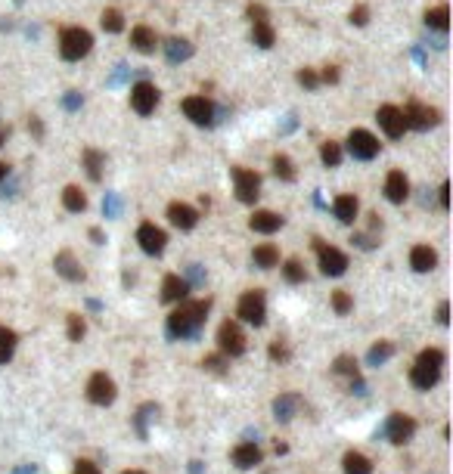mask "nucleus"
<instances>
[{"mask_svg": "<svg viewBox=\"0 0 453 474\" xmlns=\"http://www.w3.org/2000/svg\"><path fill=\"white\" fill-rule=\"evenodd\" d=\"M211 310V301H181L174 310L168 313V335L171 338H192L199 335V329L205 325Z\"/></svg>", "mask_w": 453, "mask_h": 474, "instance_id": "1", "label": "nucleus"}, {"mask_svg": "<svg viewBox=\"0 0 453 474\" xmlns=\"http://www.w3.org/2000/svg\"><path fill=\"white\" fill-rule=\"evenodd\" d=\"M441 366H444V350H438V347H425V350L416 357V366H413V372H410L413 388L431 391L438 384V378H441Z\"/></svg>", "mask_w": 453, "mask_h": 474, "instance_id": "2", "label": "nucleus"}, {"mask_svg": "<svg viewBox=\"0 0 453 474\" xmlns=\"http://www.w3.org/2000/svg\"><path fill=\"white\" fill-rule=\"evenodd\" d=\"M90 46H93V37H90L88 28L72 25V28H63V35H59V56L69 59V62L84 59L90 53Z\"/></svg>", "mask_w": 453, "mask_h": 474, "instance_id": "3", "label": "nucleus"}, {"mask_svg": "<svg viewBox=\"0 0 453 474\" xmlns=\"http://www.w3.org/2000/svg\"><path fill=\"white\" fill-rule=\"evenodd\" d=\"M236 316L249 325H264V319H267V298H264V291L261 289L245 291L236 304Z\"/></svg>", "mask_w": 453, "mask_h": 474, "instance_id": "4", "label": "nucleus"}, {"mask_svg": "<svg viewBox=\"0 0 453 474\" xmlns=\"http://www.w3.org/2000/svg\"><path fill=\"white\" fill-rule=\"evenodd\" d=\"M217 350H221L224 357H242L245 353V332L236 319L221 323V329H217Z\"/></svg>", "mask_w": 453, "mask_h": 474, "instance_id": "5", "label": "nucleus"}, {"mask_svg": "<svg viewBox=\"0 0 453 474\" xmlns=\"http://www.w3.org/2000/svg\"><path fill=\"white\" fill-rule=\"evenodd\" d=\"M401 115H404V124L413 130H429L441 121V112L425 103H407V109H401Z\"/></svg>", "mask_w": 453, "mask_h": 474, "instance_id": "6", "label": "nucleus"}, {"mask_svg": "<svg viewBox=\"0 0 453 474\" xmlns=\"http://www.w3.org/2000/svg\"><path fill=\"white\" fill-rule=\"evenodd\" d=\"M230 173H233V183H236V198L242 205H255L258 196H261V192H258L261 189V177L249 168H233Z\"/></svg>", "mask_w": 453, "mask_h": 474, "instance_id": "7", "label": "nucleus"}, {"mask_svg": "<svg viewBox=\"0 0 453 474\" xmlns=\"http://www.w3.org/2000/svg\"><path fill=\"white\" fill-rule=\"evenodd\" d=\"M317 264H320V273L323 276H342L345 270H348V255L338 248H332V245L326 242H317Z\"/></svg>", "mask_w": 453, "mask_h": 474, "instance_id": "8", "label": "nucleus"}, {"mask_svg": "<svg viewBox=\"0 0 453 474\" xmlns=\"http://www.w3.org/2000/svg\"><path fill=\"white\" fill-rule=\"evenodd\" d=\"M158 99H162V93H158L156 84L149 81H137L131 87V105H134L137 115H152L158 105Z\"/></svg>", "mask_w": 453, "mask_h": 474, "instance_id": "9", "label": "nucleus"}, {"mask_svg": "<svg viewBox=\"0 0 453 474\" xmlns=\"http://www.w3.org/2000/svg\"><path fill=\"white\" fill-rule=\"evenodd\" d=\"M115 382H112L106 372H93L90 382H88V400L93 406H109L115 400Z\"/></svg>", "mask_w": 453, "mask_h": 474, "instance_id": "10", "label": "nucleus"}, {"mask_svg": "<svg viewBox=\"0 0 453 474\" xmlns=\"http://www.w3.org/2000/svg\"><path fill=\"white\" fill-rule=\"evenodd\" d=\"M348 152L357 162H372L379 155V139L370 130H351L348 137Z\"/></svg>", "mask_w": 453, "mask_h": 474, "instance_id": "11", "label": "nucleus"}, {"mask_svg": "<svg viewBox=\"0 0 453 474\" xmlns=\"http://www.w3.org/2000/svg\"><path fill=\"white\" fill-rule=\"evenodd\" d=\"M183 115L190 118L192 124H199V128H211V124H215V105H211L205 96H186L183 99Z\"/></svg>", "mask_w": 453, "mask_h": 474, "instance_id": "12", "label": "nucleus"}, {"mask_svg": "<svg viewBox=\"0 0 453 474\" xmlns=\"http://www.w3.org/2000/svg\"><path fill=\"white\" fill-rule=\"evenodd\" d=\"M137 242H140V248H143L146 255L158 257L165 251V245H168V236H165V230L162 226H156V223H140Z\"/></svg>", "mask_w": 453, "mask_h": 474, "instance_id": "13", "label": "nucleus"}, {"mask_svg": "<svg viewBox=\"0 0 453 474\" xmlns=\"http://www.w3.org/2000/svg\"><path fill=\"white\" fill-rule=\"evenodd\" d=\"M376 121H379V128L385 130V137H391V139H401L404 130H407L404 115H401V109H397V105H379Z\"/></svg>", "mask_w": 453, "mask_h": 474, "instance_id": "14", "label": "nucleus"}, {"mask_svg": "<svg viewBox=\"0 0 453 474\" xmlns=\"http://www.w3.org/2000/svg\"><path fill=\"white\" fill-rule=\"evenodd\" d=\"M413 434H416V422H413L410 416H404V412H391L388 416V440L397 446L410 443Z\"/></svg>", "mask_w": 453, "mask_h": 474, "instance_id": "15", "label": "nucleus"}, {"mask_svg": "<svg viewBox=\"0 0 453 474\" xmlns=\"http://www.w3.org/2000/svg\"><path fill=\"white\" fill-rule=\"evenodd\" d=\"M53 266H56V273L63 279H69V282H84V266L78 264V257L72 255V251H59L56 257H53Z\"/></svg>", "mask_w": 453, "mask_h": 474, "instance_id": "16", "label": "nucleus"}, {"mask_svg": "<svg viewBox=\"0 0 453 474\" xmlns=\"http://www.w3.org/2000/svg\"><path fill=\"white\" fill-rule=\"evenodd\" d=\"M186 295H190V282L181 279L177 273H168V276L162 279V301L181 304V301H186Z\"/></svg>", "mask_w": 453, "mask_h": 474, "instance_id": "17", "label": "nucleus"}, {"mask_svg": "<svg viewBox=\"0 0 453 474\" xmlns=\"http://www.w3.org/2000/svg\"><path fill=\"white\" fill-rule=\"evenodd\" d=\"M407 196H410V180L404 177V171H391L388 177H385V198L401 205V202H407Z\"/></svg>", "mask_w": 453, "mask_h": 474, "instance_id": "18", "label": "nucleus"}, {"mask_svg": "<svg viewBox=\"0 0 453 474\" xmlns=\"http://www.w3.org/2000/svg\"><path fill=\"white\" fill-rule=\"evenodd\" d=\"M168 220L177 226V230H192L199 223V211L190 208L186 202H171L168 205Z\"/></svg>", "mask_w": 453, "mask_h": 474, "instance_id": "19", "label": "nucleus"}, {"mask_svg": "<svg viewBox=\"0 0 453 474\" xmlns=\"http://www.w3.org/2000/svg\"><path fill=\"white\" fill-rule=\"evenodd\" d=\"M131 46H134L137 53H143V56H149V53H156V46H158L156 31H152L149 25H137V28L131 31Z\"/></svg>", "mask_w": 453, "mask_h": 474, "instance_id": "20", "label": "nucleus"}, {"mask_svg": "<svg viewBox=\"0 0 453 474\" xmlns=\"http://www.w3.org/2000/svg\"><path fill=\"white\" fill-rule=\"evenodd\" d=\"M261 450H258L255 443H239L236 450H233V465L236 468H242V471H249V468H255V465H261Z\"/></svg>", "mask_w": 453, "mask_h": 474, "instance_id": "21", "label": "nucleus"}, {"mask_svg": "<svg viewBox=\"0 0 453 474\" xmlns=\"http://www.w3.org/2000/svg\"><path fill=\"white\" fill-rule=\"evenodd\" d=\"M410 266L416 273H429L438 266V251L429 248V245H416V248L410 251Z\"/></svg>", "mask_w": 453, "mask_h": 474, "instance_id": "22", "label": "nucleus"}, {"mask_svg": "<svg viewBox=\"0 0 453 474\" xmlns=\"http://www.w3.org/2000/svg\"><path fill=\"white\" fill-rule=\"evenodd\" d=\"M286 220L279 214H273V211H255V214L249 217V226L255 232H264V236H270V232H277L279 226H283Z\"/></svg>", "mask_w": 453, "mask_h": 474, "instance_id": "23", "label": "nucleus"}, {"mask_svg": "<svg viewBox=\"0 0 453 474\" xmlns=\"http://www.w3.org/2000/svg\"><path fill=\"white\" fill-rule=\"evenodd\" d=\"M298 406H302V397H298V393H279V397L273 400V416H277L279 422H289V418L298 412Z\"/></svg>", "mask_w": 453, "mask_h": 474, "instance_id": "24", "label": "nucleus"}, {"mask_svg": "<svg viewBox=\"0 0 453 474\" xmlns=\"http://www.w3.org/2000/svg\"><path fill=\"white\" fill-rule=\"evenodd\" d=\"M332 214H336L342 223H354L357 220V198L354 196H338L332 202Z\"/></svg>", "mask_w": 453, "mask_h": 474, "instance_id": "25", "label": "nucleus"}, {"mask_svg": "<svg viewBox=\"0 0 453 474\" xmlns=\"http://www.w3.org/2000/svg\"><path fill=\"white\" fill-rule=\"evenodd\" d=\"M165 56H168V62H186L192 56V44L183 37H171V41H165Z\"/></svg>", "mask_w": 453, "mask_h": 474, "instance_id": "26", "label": "nucleus"}, {"mask_svg": "<svg viewBox=\"0 0 453 474\" xmlns=\"http://www.w3.org/2000/svg\"><path fill=\"white\" fill-rule=\"evenodd\" d=\"M342 465H345V474H372V462L363 456V452H357V450L345 452Z\"/></svg>", "mask_w": 453, "mask_h": 474, "instance_id": "27", "label": "nucleus"}, {"mask_svg": "<svg viewBox=\"0 0 453 474\" xmlns=\"http://www.w3.org/2000/svg\"><path fill=\"white\" fill-rule=\"evenodd\" d=\"M84 168H88V177L93 183L103 180V168H106V155L99 149H84Z\"/></svg>", "mask_w": 453, "mask_h": 474, "instance_id": "28", "label": "nucleus"}, {"mask_svg": "<svg viewBox=\"0 0 453 474\" xmlns=\"http://www.w3.org/2000/svg\"><path fill=\"white\" fill-rule=\"evenodd\" d=\"M252 260H255V266H261V270H270V266L279 264V248L277 245H258L255 251H252Z\"/></svg>", "mask_w": 453, "mask_h": 474, "instance_id": "29", "label": "nucleus"}, {"mask_svg": "<svg viewBox=\"0 0 453 474\" xmlns=\"http://www.w3.org/2000/svg\"><path fill=\"white\" fill-rule=\"evenodd\" d=\"M63 205H65V211H72V214H81V211L88 208V196H84L78 186H65L63 189Z\"/></svg>", "mask_w": 453, "mask_h": 474, "instance_id": "30", "label": "nucleus"}, {"mask_svg": "<svg viewBox=\"0 0 453 474\" xmlns=\"http://www.w3.org/2000/svg\"><path fill=\"white\" fill-rule=\"evenodd\" d=\"M391 357H395V344H391V341H379V344L370 347L366 363H370V366H382V363H388Z\"/></svg>", "mask_w": 453, "mask_h": 474, "instance_id": "31", "label": "nucleus"}, {"mask_svg": "<svg viewBox=\"0 0 453 474\" xmlns=\"http://www.w3.org/2000/svg\"><path fill=\"white\" fill-rule=\"evenodd\" d=\"M13 353H16V332L6 329V325H0V366L10 363Z\"/></svg>", "mask_w": 453, "mask_h": 474, "instance_id": "32", "label": "nucleus"}, {"mask_svg": "<svg viewBox=\"0 0 453 474\" xmlns=\"http://www.w3.org/2000/svg\"><path fill=\"white\" fill-rule=\"evenodd\" d=\"M425 25L435 31H447L450 28V10L447 6H435V10L425 12Z\"/></svg>", "mask_w": 453, "mask_h": 474, "instance_id": "33", "label": "nucleus"}, {"mask_svg": "<svg viewBox=\"0 0 453 474\" xmlns=\"http://www.w3.org/2000/svg\"><path fill=\"white\" fill-rule=\"evenodd\" d=\"M252 41L261 46V50H270V46L277 44V31H273L267 22H258L255 28H252Z\"/></svg>", "mask_w": 453, "mask_h": 474, "instance_id": "34", "label": "nucleus"}, {"mask_svg": "<svg viewBox=\"0 0 453 474\" xmlns=\"http://www.w3.org/2000/svg\"><path fill=\"white\" fill-rule=\"evenodd\" d=\"M99 22H103V28L109 31V35H118V31L124 28V16H122V10H115V6H109V10H103V16H99Z\"/></svg>", "mask_w": 453, "mask_h": 474, "instance_id": "35", "label": "nucleus"}, {"mask_svg": "<svg viewBox=\"0 0 453 474\" xmlns=\"http://www.w3.org/2000/svg\"><path fill=\"white\" fill-rule=\"evenodd\" d=\"M273 173H277L279 180H286V183H292L295 180V164H292V158L289 155H273Z\"/></svg>", "mask_w": 453, "mask_h": 474, "instance_id": "36", "label": "nucleus"}, {"mask_svg": "<svg viewBox=\"0 0 453 474\" xmlns=\"http://www.w3.org/2000/svg\"><path fill=\"white\" fill-rule=\"evenodd\" d=\"M320 158H323L326 168H338V164H342V146L326 139V143L320 146Z\"/></svg>", "mask_w": 453, "mask_h": 474, "instance_id": "37", "label": "nucleus"}, {"mask_svg": "<svg viewBox=\"0 0 453 474\" xmlns=\"http://www.w3.org/2000/svg\"><path fill=\"white\" fill-rule=\"evenodd\" d=\"M332 372H336V375H348L351 382H354V378H361V372H357V359L348 357V353H342V357L332 363Z\"/></svg>", "mask_w": 453, "mask_h": 474, "instance_id": "38", "label": "nucleus"}, {"mask_svg": "<svg viewBox=\"0 0 453 474\" xmlns=\"http://www.w3.org/2000/svg\"><path fill=\"white\" fill-rule=\"evenodd\" d=\"M283 276H286V282H292V285L304 282V266H302V260H295V257L286 260V264H283Z\"/></svg>", "mask_w": 453, "mask_h": 474, "instance_id": "39", "label": "nucleus"}, {"mask_svg": "<svg viewBox=\"0 0 453 474\" xmlns=\"http://www.w3.org/2000/svg\"><path fill=\"white\" fill-rule=\"evenodd\" d=\"M332 310H336L338 316H348V313L354 310V298H351L348 291H336V295H332Z\"/></svg>", "mask_w": 453, "mask_h": 474, "instance_id": "40", "label": "nucleus"}, {"mask_svg": "<svg viewBox=\"0 0 453 474\" xmlns=\"http://www.w3.org/2000/svg\"><path fill=\"white\" fill-rule=\"evenodd\" d=\"M84 332H88V323H84V316H78V313H69V341H81Z\"/></svg>", "mask_w": 453, "mask_h": 474, "instance_id": "41", "label": "nucleus"}, {"mask_svg": "<svg viewBox=\"0 0 453 474\" xmlns=\"http://www.w3.org/2000/svg\"><path fill=\"white\" fill-rule=\"evenodd\" d=\"M202 369L215 372V375H224V372H226V366H224V353H211V357H205V359H202Z\"/></svg>", "mask_w": 453, "mask_h": 474, "instance_id": "42", "label": "nucleus"}, {"mask_svg": "<svg viewBox=\"0 0 453 474\" xmlns=\"http://www.w3.org/2000/svg\"><path fill=\"white\" fill-rule=\"evenodd\" d=\"M298 84L308 87V90H317V87H320V75H317V71H311V69H302V71H298Z\"/></svg>", "mask_w": 453, "mask_h": 474, "instance_id": "43", "label": "nucleus"}, {"mask_svg": "<svg viewBox=\"0 0 453 474\" xmlns=\"http://www.w3.org/2000/svg\"><path fill=\"white\" fill-rule=\"evenodd\" d=\"M370 22V6H354V10H351V25H363Z\"/></svg>", "mask_w": 453, "mask_h": 474, "instance_id": "44", "label": "nucleus"}, {"mask_svg": "<svg viewBox=\"0 0 453 474\" xmlns=\"http://www.w3.org/2000/svg\"><path fill=\"white\" fill-rule=\"evenodd\" d=\"M267 353H270V359H279V363H286V359H289V347H286L283 341H273Z\"/></svg>", "mask_w": 453, "mask_h": 474, "instance_id": "45", "label": "nucleus"}, {"mask_svg": "<svg viewBox=\"0 0 453 474\" xmlns=\"http://www.w3.org/2000/svg\"><path fill=\"white\" fill-rule=\"evenodd\" d=\"M72 474H103V471H99L97 465L90 462V459H78V462H75V471H72Z\"/></svg>", "mask_w": 453, "mask_h": 474, "instance_id": "46", "label": "nucleus"}, {"mask_svg": "<svg viewBox=\"0 0 453 474\" xmlns=\"http://www.w3.org/2000/svg\"><path fill=\"white\" fill-rule=\"evenodd\" d=\"M249 19H252V22H267V10H264V6L261 3H252L249 6Z\"/></svg>", "mask_w": 453, "mask_h": 474, "instance_id": "47", "label": "nucleus"}, {"mask_svg": "<svg viewBox=\"0 0 453 474\" xmlns=\"http://www.w3.org/2000/svg\"><path fill=\"white\" fill-rule=\"evenodd\" d=\"M320 81H326V84H336V81H338V69H336V65H326V69H323V75H320Z\"/></svg>", "mask_w": 453, "mask_h": 474, "instance_id": "48", "label": "nucleus"}, {"mask_svg": "<svg viewBox=\"0 0 453 474\" xmlns=\"http://www.w3.org/2000/svg\"><path fill=\"white\" fill-rule=\"evenodd\" d=\"M438 323H441V325L450 323V304L447 301H441V307H438Z\"/></svg>", "mask_w": 453, "mask_h": 474, "instance_id": "49", "label": "nucleus"}, {"mask_svg": "<svg viewBox=\"0 0 453 474\" xmlns=\"http://www.w3.org/2000/svg\"><path fill=\"white\" fill-rule=\"evenodd\" d=\"M438 192H441V196H438V198H441V208L447 211V208H450V183H444Z\"/></svg>", "mask_w": 453, "mask_h": 474, "instance_id": "50", "label": "nucleus"}, {"mask_svg": "<svg viewBox=\"0 0 453 474\" xmlns=\"http://www.w3.org/2000/svg\"><path fill=\"white\" fill-rule=\"evenodd\" d=\"M28 128H31V130H35V137H44V128H41V121H38V118H35V115H31Z\"/></svg>", "mask_w": 453, "mask_h": 474, "instance_id": "51", "label": "nucleus"}, {"mask_svg": "<svg viewBox=\"0 0 453 474\" xmlns=\"http://www.w3.org/2000/svg\"><path fill=\"white\" fill-rule=\"evenodd\" d=\"M69 93H72V96H69V99H65V103H69V109H75V105H78V103H81V99H78V93H75V90H69Z\"/></svg>", "mask_w": 453, "mask_h": 474, "instance_id": "52", "label": "nucleus"}, {"mask_svg": "<svg viewBox=\"0 0 453 474\" xmlns=\"http://www.w3.org/2000/svg\"><path fill=\"white\" fill-rule=\"evenodd\" d=\"M90 239H93V242H103V232H99L97 226H93V230H90Z\"/></svg>", "mask_w": 453, "mask_h": 474, "instance_id": "53", "label": "nucleus"}, {"mask_svg": "<svg viewBox=\"0 0 453 474\" xmlns=\"http://www.w3.org/2000/svg\"><path fill=\"white\" fill-rule=\"evenodd\" d=\"M3 177H6V164L0 162V180H3Z\"/></svg>", "mask_w": 453, "mask_h": 474, "instance_id": "54", "label": "nucleus"}, {"mask_svg": "<svg viewBox=\"0 0 453 474\" xmlns=\"http://www.w3.org/2000/svg\"><path fill=\"white\" fill-rule=\"evenodd\" d=\"M0 146H3V128H0Z\"/></svg>", "mask_w": 453, "mask_h": 474, "instance_id": "55", "label": "nucleus"}, {"mask_svg": "<svg viewBox=\"0 0 453 474\" xmlns=\"http://www.w3.org/2000/svg\"><path fill=\"white\" fill-rule=\"evenodd\" d=\"M124 474H146V471H124Z\"/></svg>", "mask_w": 453, "mask_h": 474, "instance_id": "56", "label": "nucleus"}]
</instances>
